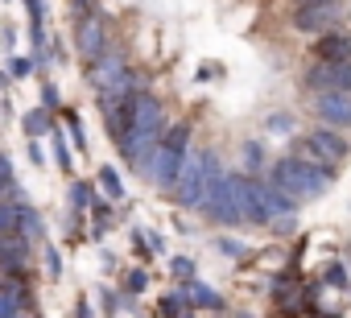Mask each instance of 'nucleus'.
Returning a JSON list of instances; mask_svg holds the SVG:
<instances>
[{"mask_svg": "<svg viewBox=\"0 0 351 318\" xmlns=\"http://www.w3.org/2000/svg\"><path fill=\"white\" fill-rule=\"evenodd\" d=\"M25 132H29V136H46V132H54V128H50L46 108H38V112H29V116H25Z\"/></svg>", "mask_w": 351, "mask_h": 318, "instance_id": "ddd939ff", "label": "nucleus"}, {"mask_svg": "<svg viewBox=\"0 0 351 318\" xmlns=\"http://www.w3.org/2000/svg\"><path fill=\"white\" fill-rule=\"evenodd\" d=\"M273 293H277V302H293V293H298V277L289 273V277H277V285H273Z\"/></svg>", "mask_w": 351, "mask_h": 318, "instance_id": "f3484780", "label": "nucleus"}, {"mask_svg": "<svg viewBox=\"0 0 351 318\" xmlns=\"http://www.w3.org/2000/svg\"><path fill=\"white\" fill-rule=\"evenodd\" d=\"M9 191H13V162H9L5 153H0V199H5Z\"/></svg>", "mask_w": 351, "mask_h": 318, "instance_id": "a211bd4d", "label": "nucleus"}, {"mask_svg": "<svg viewBox=\"0 0 351 318\" xmlns=\"http://www.w3.org/2000/svg\"><path fill=\"white\" fill-rule=\"evenodd\" d=\"M29 71H34V62H29V58H9V75H13V79H25Z\"/></svg>", "mask_w": 351, "mask_h": 318, "instance_id": "4be33fe9", "label": "nucleus"}, {"mask_svg": "<svg viewBox=\"0 0 351 318\" xmlns=\"http://www.w3.org/2000/svg\"><path fill=\"white\" fill-rule=\"evenodd\" d=\"M314 116L335 128H351V91H314Z\"/></svg>", "mask_w": 351, "mask_h": 318, "instance_id": "423d86ee", "label": "nucleus"}, {"mask_svg": "<svg viewBox=\"0 0 351 318\" xmlns=\"http://www.w3.org/2000/svg\"><path fill=\"white\" fill-rule=\"evenodd\" d=\"M54 149H58V166H62V170H71V153H66V145H62V140H54Z\"/></svg>", "mask_w": 351, "mask_h": 318, "instance_id": "a878e982", "label": "nucleus"}, {"mask_svg": "<svg viewBox=\"0 0 351 318\" xmlns=\"http://www.w3.org/2000/svg\"><path fill=\"white\" fill-rule=\"evenodd\" d=\"M219 174V162L207 153V149H191L186 162H182V174L178 182H173V191H178V207H203L207 203V191Z\"/></svg>", "mask_w": 351, "mask_h": 318, "instance_id": "7ed1b4c3", "label": "nucleus"}, {"mask_svg": "<svg viewBox=\"0 0 351 318\" xmlns=\"http://www.w3.org/2000/svg\"><path fill=\"white\" fill-rule=\"evenodd\" d=\"M335 17H339V5H302L293 21H298L302 34H322Z\"/></svg>", "mask_w": 351, "mask_h": 318, "instance_id": "1a4fd4ad", "label": "nucleus"}, {"mask_svg": "<svg viewBox=\"0 0 351 318\" xmlns=\"http://www.w3.org/2000/svg\"><path fill=\"white\" fill-rule=\"evenodd\" d=\"M75 46L87 62H95L104 50H108V21L104 17H83L79 21V34H75Z\"/></svg>", "mask_w": 351, "mask_h": 318, "instance_id": "6e6552de", "label": "nucleus"}, {"mask_svg": "<svg viewBox=\"0 0 351 318\" xmlns=\"http://www.w3.org/2000/svg\"><path fill=\"white\" fill-rule=\"evenodd\" d=\"M244 191H248V178H236V174H215L211 191H207V219L215 223H244Z\"/></svg>", "mask_w": 351, "mask_h": 318, "instance_id": "20e7f679", "label": "nucleus"}, {"mask_svg": "<svg viewBox=\"0 0 351 318\" xmlns=\"http://www.w3.org/2000/svg\"><path fill=\"white\" fill-rule=\"evenodd\" d=\"M306 83H310L314 91H351V62L318 58V66L306 71Z\"/></svg>", "mask_w": 351, "mask_h": 318, "instance_id": "0eeeda50", "label": "nucleus"}, {"mask_svg": "<svg viewBox=\"0 0 351 318\" xmlns=\"http://www.w3.org/2000/svg\"><path fill=\"white\" fill-rule=\"evenodd\" d=\"M298 5H339V0H298Z\"/></svg>", "mask_w": 351, "mask_h": 318, "instance_id": "cd10ccee", "label": "nucleus"}, {"mask_svg": "<svg viewBox=\"0 0 351 318\" xmlns=\"http://www.w3.org/2000/svg\"><path fill=\"white\" fill-rule=\"evenodd\" d=\"M17 232L29 236V240H42V215H38L34 207H25V203H21V211H17Z\"/></svg>", "mask_w": 351, "mask_h": 318, "instance_id": "f8f14e48", "label": "nucleus"}, {"mask_svg": "<svg viewBox=\"0 0 351 318\" xmlns=\"http://www.w3.org/2000/svg\"><path fill=\"white\" fill-rule=\"evenodd\" d=\"M75 9H91V0H75Z\"/></svg>", "mask_w": 351, "mask_h": 318, "instance_id": "c85d7f7f", "label": "nucleus"}, {"mask_svg": "<svg viewBox=\"0 0 351 318\" xmlns=\"http://www.w3.org/2000/svg\"><path fill=\"white\" fill-rule=\"evenodd\" d=\"M326 281H330V285H347V273H343L339 265H330V269H326Z\"/></svg>", "mask_w": 351, "mask_h": 318, "instance_id": "393cba45", "label": "nucleus"}, {"mask_svg": "<svg viewBox=\"0 0 351 318\" xmlns=\"http://www.w3.org/2000/svg\"><path fill=\"white\" fill-rule=\"evenodd\" d=\"M25 9H29V17H34V38L42 42V0H25Z\"/></svg>", "mask_w": 351, "mask_h": 318, "instance_id": "412c9836", "label": "nucleus"}, {"mask_svg": "<svg viewBox=\"0 0 351 318\" xmlns=\"http://www.w3.org/2000/svg\"><path fill=\"white\" fill-rule=\"evenodd\" d=\"M66 124H71V136H75V145L83 149L87 140H83V124H79V116H75V112H66Z\"/></svg>", "mask_w": 351, "mask_h": 318, "instance_id": "b1692460", "label": "nucleus"}, {"mask_svg": "<svg viewBox=\"0 0 351 318\" xmlns=\"http://www.w3.org/2000/svg\"><path fill=\"white\" fill-rule=\"evenodd\" d=\"M124 285H128V289H132V293H141V289H145V285H149V277H145V273H141V269H132V273H128V277H124Z\"/></svg>", "mask_w": 351, "mask_h": 318, "instance_id": "5701e85b", "label": "nucleus"}, {"mask_svg": "<svg viewBox=\"0 0 351 318\" xmlns=\"http://www.w3.org/2000/svg\"><path fill=\"white\" fill-rule=\"evenodd\" d=\"M335 170L318 166V162H302V157H285V162L273 166V182L293 199V203H310V199H322L326 186H330Z\"/></svg>", "mask_w": 351, "mask_h": 318, "instance_id": "f03ea898", "label": "nucleus"}, {"mask_svg": "<svg viewBox=\"0 0 351 318\" xmlns=\"http://www.w3.org/2000/svg\"><path fill=\"white\" fill-rule=\"evenodd\" d=\"M169 269H173V277H186V281L195 277V260H186V256H173Z\"/></svg>", "mask_w": 351, "mask_h": 318, "instance_id": "6ab92c4d", "label": "nucleus"}, {"mask_svg": "<svg viewBox=\"0 0 351 318\" xmlns=\"http://www.w3.org/2000/svg\"><path fill=\"white\" fill-rule=\"evenodd\" d=\"M314 58L351 62V38H347V34H322V38L314 42Z\"/></svg>", "mask_w": 351, "mask_h": 318, "instance_id": "9d476101", "label": "nucleus"}, {"mask_svg": "<svg viewBox=\"0 0 351 318\" xmlns=\"http://www.w3.org/2000/svg\"><path fill=\"white\" fill-rule=\"evenodd\" d=\"M46 273H50V281H58V277H62V256H58L54 248H46Z\"/></svg>", "mask_w": 351, "mask_h": 318, "instance_id": "aec40b11", "label": "nucleus"}, {"mask_svg": "<svg viewBox=\"0 0 351 318\" xmlns=\"http://www.w3.org/2000/svg\"><path fill=\"white\" fill-rule=\"evenodd\" d=\"M42 103H46V108H58V91H54L50 83H46V91H42Z\"/></svg>", "mask_w": 351, "mask_h": 318, "instance_id": "bb28decb", "label": "nucleus"}, {"mask_svg": "<svg viewBox=\"0 0 351 318\" xmlns=\"http://www.w3.org/2000/svg\"><path fill=\"white\" fill-rule=\"evenodd\" d=\"M157 310H161V314H191V310H195V306H191V302H186V293H165V297H161V306H157Z\"/></svg>", "mask_w": 351, "mask_h": 318, "instance_id": "4468645a", "label": "nucleus"}, {"mask_svg": "<svg viewBox=\"0 0 351 318\" xmlns=\"http://www.w3.org/2000/svg\"><path fill=\"white\" fill-rule=\"evenodd\" d=\"M99 186L108 191V199H124V182H120V174L108 166V170H99Z\"/></svg>", "mask_w": 351, "mask_h": 318, "instance_id": "2eb2a0df", "label": "nucleus"}, {"mask_svg": "<svg viewBox=\"0 0 351 318\" xmlns=\"http://www.w3.org/2000/svg\"><path fill=\"white\" fill-rule=\"evenodd\" d=\"M91 203H95V199H91V182H75V186H71V207H75V211H87Z\"/></svg>", "mask_w": 351, "mask_h": 318, "instance_id": "dca6fc26", "label": "nucleus"}, {"mask_svg": "<svg viewBox=\"0 0 351 318\" xmlns=\"http://www.w3.org/2000/svg\"><path fill=\"white\" fill-rule=\"evenodd\" d=\"M186 153H191V128H186V124H173V128H165V132L157 136V145L149 149L141 174H145L157 191H169L173 182H178V174H182Z\"/></svg>", "mask_w": 351, "mask_h": 318, "instance_id": "f257e3e1", "label": "nucleus"}, {"mask_svg": "<svg viewBox=\"0 0 351 318\" xmlns=\"http://www.w3.org/2000/svg\"><path fill=\"white\" fill-rule=\"evenodd\" d=\"M306 157H310V162H318V166H326V170H335L339 162H343V157H347V136L343 132H335V124H326V128H318V132H310L302 145H298Z\"/></svg>", "mask_w": 351, "mask_h": 318, "instance_id": "39448f33", "label": "nucleus"}, {"mask_svg": "<svg viewBox=\"0 0 351 318\" xmlns=\"http://www.w3.org/2000/svg\"><path fill=\"white\" fill-rule=\"evenodd\" d=\"M186 297H191V306L195 310H223V297L211 289V285H203V281H186Z\"/></svg>", "mask_w": 351, "mask_h": 318, "instance_id": "9b49d317", "label": "nucleus"}]
</instances>
